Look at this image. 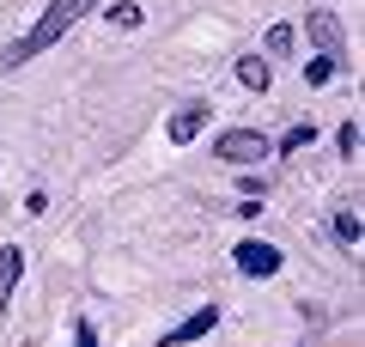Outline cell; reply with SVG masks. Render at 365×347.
I'll return each mask as SVG.
<instances>
[{
    "instance_id": "3",
    "label": "cell",
    "mask_w": 365,
    "mask_h": 347,
    "mask_svg": "<svg viewBox=\"0 0 365 347\" xmlns=\"http://www.w3.org/2000/svg\"><path fill=\"white\" fill-rule=\"evenodd\" d=\"M232 262H237V274H244V281H274V274H280V250L262 244V238L232 244Z\"/></svg>"
},
{
    "instance_id": "2",
    "label": "cell",
    "mask_w": 365,
    "mask_h": 347,
    "mask_svg": "<svg viewBox=\"0 0 365 347\" xmlns=\"http://www.w3.org/2000/svg\"><path fill=\"white\" fill-rule=\"evenodd\" d=\"M213 153H220L225 165H262V159L274 153V141L256 134V129H225L220 141H213Z\"/></svg>"
},
{
    "instance_id": "5",
    "label": "cell",
    "mask_w": 365,
    "mask_h": 347,
    "mask_svg": "<svg viewBox=\"0 0 365 347\" xmlns=\"http://www.w3.org/2000/svg\"><path fill=\"white\" fill-rule=\"evenodd\" d=\"M207 116H213V104H182V110L177 116H170V122H165V134H170V141H177V146H189V141H195V134L201 129H207Z\"/></svg>"
},
{
    "instance_id": "11",
    "label": "cell",
    "mask_w": 365,
    "mask_h": 347,
    "mask_svg": "<svg viewBox=\"0 0 365 347\" xmlns=\"http://www.w3.org/2000/svg\"><path fill=\"white\" fill-rule=\"evenodd\" d=\"M104 19H110V25H116V31H134V25H140L146 13H140V6H134V0H116V6H110Z\"/></svg>"
},
{
    "instance_id": "8",
    "label": "cell",
    "mask_w": 365,
    "mask_h": 347,
    "mask_svg": "<svg viewBox=\"0 0 365 347\" xmlns=\"http://www.w3.org/2000/svg\"><path fill=\"white\" fill-rule=\"evenodd\" d=\"M268 79H274V67L262 61V55H244V61H237V86L244 91H268Z\"/></svg>"
},
{
    "instance_id": "10",
    "label": "cell",
    "mask_w": 365,
    "mask_h": 347,
    "mask_svg": "<svg viewBox=\"0 0 365 347\" xmlns=\"http://www.w3.org/2000/svg\"><path fill=\"white\" fill-rule=\"evenodd\" d=\"M335 74H341V61H335V55H317V61L304 67V86H329Z\"/></svg>"
},
{
    "instance_id": "9",
    "label": "cell",
    "mask_w": 365,
    "mask_h": 347,
    "mask_svg": "<svg viewBox=\"0 0 365 347\" xmlns=\"http://www.w3.org/2000/svg\"><path fill=\"white\" fill-rule=\"evenodd\" d=\"M335 244L341 250H359V213H353V207H341V213H335Z\"/></svg>"
},
{
    "instance_id": "15",
    "label": "cell",
    "mask_w": 365,
    "mask_h": 347,
    "mask_svg": "<svg viewBox=\"0 0 365 347\" xmlns=\"http://www.w3.org/2000/svg\"><path fill=\"white\" fill-rule=\"evenodd\" d=\"M73 347H98V329H91V323H79V335H73Z\"/></svg>"
},
{
    "instance_id": "1",
    "label": "cell",
    "mask_w": 365,
    "mask_h": 347,
    "mask_svg": "<svg viewBox=\"0 0 365 347\" xmlns=\"http://www.w3.org/2000/svg\"><path fill=\"white\" fill-rule=\"evenodd\" d=\"M91 6H104V0H49V6H43V19H37V25H31L25 37H19V43H6V55H0V67L13 74V67L37 61V55H43V49H55V43H61L67 31L79 25V19H86Z\"/></svg>"
},
{
    "instance_id": "13",
    "label": "cell",
    "mask_w": 365,
    "mask_h": 347,
    "mask_svg": "<svg viewBox=\"0 0 365 347\" xmlns=\"http://www.w3.org/2000/svg\"><path fill=\"white\" fill-rule=\"evenodd\" d=\"M262 43H268V55H287L292 49V25H268V37H262Z\"/></svg>"
},
{
    "instance_id": "7",
    "label": "cell",
    "mask_w": 365,
    "mask_h": 347,
    "mask_svg": "<svg viewBox=\"0 0 365 347\" xmlns=\"http://www.w3.org/2000/svg\"><path fill=\"white\" fill-rule=\"evenodd\" d=\"M304 31H311V43H317L323 55H335V49H341V19L329 13V6H317V13L304 19Z\"/></svg>"
},
{
    "instance_id": "6",
    "label": "cell",
    "mask_w": 365,
    "mask_h": 347,
    "mask_svg": "<svg viewBox=\"0 0 365 347\" xmlns=\"http://www.w3.org/2000/svg\"><path fill=\"white\" fill-rule=\"evenodd\" d=\"M19 274H25V250H19V244H0V311L13 305V293H19Z\"/></svg>"
},
{
    "instance_id": "4",
    "label": "cell",
    "mask_w": 365,
    "mask_h": 347,
    "mask_svg": "<svg viewBox=\"0 0 365 347\" xmlns=\"http://www.w3.org/2000/svg\"><path fill=\"white\" fill-rule=\"evenodd\" d=\"M213 329H220V305H201L195 317H182L158 347H189V341H201V335H213Z\"/></svg>"
},
{
    "instance_id": "14",
    "label": "cell",
    "mask_w": 365,
    "mask_h": 347,
    "mask_svg": "<svg viewBox=\"0 0 365 347\" xmlns=\"http://www.w3.org/2000/svg\"><path fill=\"white\" fill-rule=\"evenodd\" d=\"M311 141H317V129H292V134H280L274 153H299V146H311Z\"/></svg>"
},
{
    "instance_id": "12",
    "label": "cell",
    "mask_w": 365,
    "mask_h": 347,
    "mask_svg": "<svg viewBox=\"0 0 365 347\" xmlns=\"http://www.w3.org/2000/svg\"><path fill=\"white\" fill-rule=\"evenodd\" d=\"M335 153L341 159H359V122H341V129H335Z\"/></svg>"
}]
</instances>
